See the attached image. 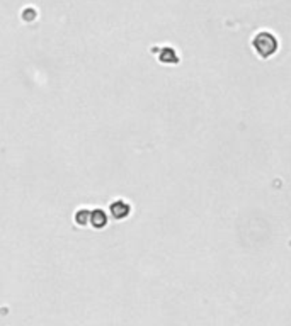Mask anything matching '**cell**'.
Returning a JSON list of instances; mask_svg holds the SVG:
<instances>
[{
    "label": "cell",
    "mask_w": 291,
    "mask_h": 326,
    "mask_svg": "<svg viewBox=\"0 0 291 326\" xmlns=\"http://www.w3.org/2000/svg\"><path fill=\"white\" fill-rule=\"evenodd\" d=\"M111 214H113L114 219H125L129 214V206L125 201H116L111 204Z\"/></svg>",
    "instance_id": "2"
},
{
    "label": "cell",
    "mask_w": 291,
    "mask_h": 326,
    "mask_svg": "<svg viewBox=\"0 0 291 326\" xmlns=\"http://www.w3.org/2000/svg\"><path fill=\"white\" fill-rule=\"evenodd\" d=\"M252 46H254L255 53H257L260 58H269V56H273L278 51L279 43L273 33L260 31V33L254 36V39H252Z\"/></svg>",
    "instance_id": "1"
},
{
    "label": "cell",
    "mask_w": 291,
    "mask_h": 326,
    "mask_svg": "<svg viewBox=\"0 0 291 326\" xmlns=\"http://www.w3.org/2000/svg\"><path fill=\"white\" fill-rule=\"evenodd\" d=\"M89 224H92L94 228H104V226L107 224V217H106L104 211H101V209L90 211V222Z\"/></svg>",
    "instance_id": "3"
},
{
    "label": "cell",
    "mask_w": 291,
    "mask_h": 326,
    "mask_svg": "<svg viewBox=\"0 0 291 326\" xmlns=\"http://www.w3.org/2000/svg\"><path fill=\"white\" fill-rule=\"evenodd\" d=\"M75 222L79 226H87L90 222V211L87 209H82L75 214Z\"/></svg>",
    "instance_id": "4"
},
{
    "label": "cell",
    "mask_w": 291,
    "mask_h": 326,
    "mask_svg": "<svg viewBox=\"0 0 291 326\" xmlns=\"http://www.w3.org/2000/svg\"><path fill=\"white\" fill-rule=\"evenodd\" d=\"M36 10L34 9H24V14H22V19L24 21H31V19H36Z\"/></svg>",
    "instance_id": "5"
}]
</instances>
